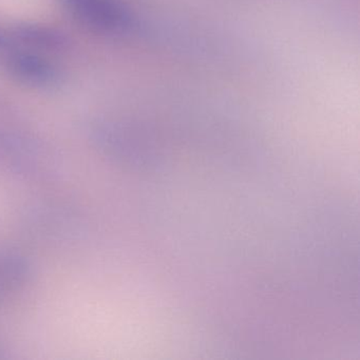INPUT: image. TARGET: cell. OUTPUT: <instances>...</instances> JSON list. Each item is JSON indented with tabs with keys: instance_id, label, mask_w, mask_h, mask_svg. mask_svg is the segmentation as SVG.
I'll return each instance as SVG.
<instances>
[{
	"instance_id": "1",
	"label": "cell",
	"mask_w": 360,
	"mask_h": 360,
	"mask_svg": "<svg viewBox=\"0 0 360 360\" xmlns=\"http://www.w3.org/2000/svg\"><path fill=\"white\" fill-rule=\"evenodd\" d=\"M69 13L98 32L122 33L134 26V18L120 0H63Z\"/></svg>"
},
{
	"instance_id": "2",
	"label": "cell",
	"mask_w": 360,
	"mask_h": 360,
	"mask_svg": "<svg viewBox=\"0 0 360 360\" xmlns=\"http://www.w3.org/2000/svg\"><path fill=\"white\" fill-rule=\"evenodd\" d=\"M10 68L22 81L34 85L45 86L53 83L56 72L53 67L37 56L18 54L10 62Z\"/></svg>"
}]
</instances>
